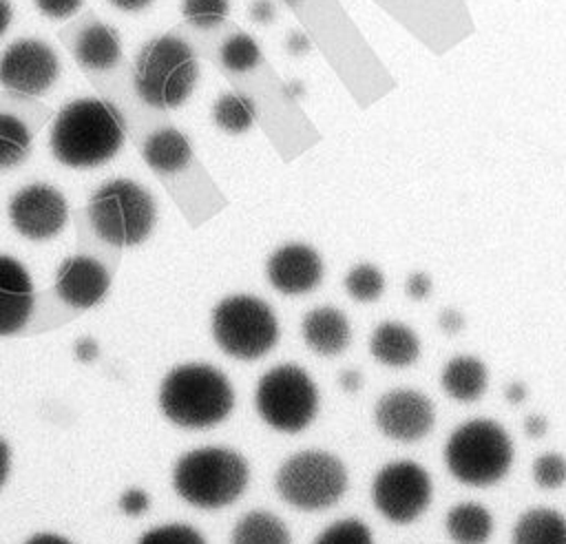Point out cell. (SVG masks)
I'll return each mask as SVG.
<instances>
[{"label": "cell", "instance_id": "cell-1", "mask_svg": "<svg viewBox=\"0 0 566 544\" xmlns=\"http://www.w3.org/2000/svg\"><path fill=\"white\" fill-rule=\"evenodd\" d=\"M126 139L119 108L99 97H77L53 117L49 148L69 168H95L113 159Z\"/></svg>", "mask_w": 566, "mask_h": 544}, {"label": "cell", "instance_id": "cell-2", "mask_svg": "<svg viewBox=\"0 0 566 544\" xmlns=\"http://www.w3.org/2000/svg\"><path fill=\"white\" fill-rule=\"evenodd\" d=\"M159 407L177 427L208 429L230 416L234 389L221 369L208 363H186L164 376Z\"/></svg>", "mask_w": 566, "mask_h": 544}, {"label": "cell", "instance_id": "cell-3", "mask_svg": "<svg viewBox=\"0 0 566 544\" xmlns=\"http://www.w3.org/2000/svg\"><path fill=\"white\" fill-rule=\"evenodd\" d=\"M199 62L192 46L172 33L150 38L137 53L133 86L153 108H177L195 91Z\"/></svg>", "mask_w": 566, "mask_h": 544}, {"label": "cell", "instance_id": "cell-4", "mask_svg": "<svg viewBox=\"0 0 566 544\" xmlns=\"http://www.w3.org/2000/svg\"><path fill=\"white\" fill-rule=\"evenodd\" d=\"M250 482L245 458L230 447H199L172 469L177 495L197 509H223L237 502Z\"/></svg>", "mask_w": 566, "mask_h": 544}, {"label": "cell", "instance_id": "cell-5", "mask_svg": "<svg viewBox=\"0 0 566 544\" xmlns=\"http://www.w3.org/2000/svg\"><path fill=\"white\" fill-rule=\"evenodd\" d=\"M447 471L467 487H493L511 471L515 449L509 431L491 418L458 425L442 449Z\"/></svg>", "mask_w": 566, "mask_h": 544}, {"label": "cell", "instance_id": "cell-6", "mask_svg": "<svg viewBox=\"0 0 566 544\" xmlns=\"http://www.w3.org/2000/svg\"><path fill=\"white\" fill-rule=\"evenodd\" d=\"M86 215L102 241L115 248H133L153 232L157 206L142 184L115 177L95 188L88 197Z\"/></svg>", "mask_w": 566, "mask_h": 544}, {"label": "cell", "instance_id": "cell-7", "mask_svg": "<svg viewBox=\"0 0 566 544\" xmlns=\"http://www.w3.org/2000/svg\"><path fill=\"white\" fill-rule=\"evenodd\" d=\"M349 487L347 464L332 451L303 449L287 456L274 473L276 495L292 509L316 513L334 506Z\"/></svg>", "mask_w": 566, "mask_h": 544}, {"label": "cell", "instance_id": "cell-8", "mask_svg": "<svg viewBox=\"0 0 566 544\" xmlns=\"http://www.w3.org/2000/svg\"><path fill=\"white\" fill-rule=\"evenodd\" d=\"M210 329L217 347L237 360L263 358L281 338L279 316L254 294L221 299L212 310Z\"/></svg>", "mask_w": 566, "mask_h": 544}, {"label": "cell", "instance_id": "cell-9", "mask_svg": "<svg viewBox=\"0 0 566 544\" xmlns=\"http://www.w3.org/2000/svg\"><path fill=\"white\" fill-rule=\"evenodd\" d=\"M318 387L314 378L296 363L270 367L254 387V409L274 431L298 433L307 429L318 414Z\"/></svg>", "mask_w": 566, "mask_h": 544}, {"label": "cell", "instance_id": "cell-10", "mask_svg": "<svg viewBox=\"0 0 566 544\" xmlns=\"http://www.w3.org/2000/svg\"><path fill=\"white\" fill-rule=\"evenodd\" d=\"M371 504L391 524L416 522L431 504L433 484L429 471L413 460H391L371 480Z\"/></svg>", "mask_w": 566, "mask_h": 544}, {"label": "cell", "instance_id": "cell-11", "mask_svg": "<svg viewBox=\"0 0 566 544\" xmlns=\"http://www.w3.org/2000/svg\"><path fill=\"white\" fill-rule=\"evenodd\" d=\"M60 77V57L38 38H20L0 55V86L20 97H40Z\"/></svg>", "mask_w": 566, "mask_h": 544}, {"label": "cell", "instance_id": "cell-12", "mask_svg": "<svg viewBox=\"0 0 566 544\" xmlns=\"http://www.w3.org/2000/svg\"><path fill=\"white\" fill-rule=\"evenodd\" d=\"M374 425L385 438L411 444L433 429L436 407L427 394L409 387H396L378 396L374 405Z\"/></svg>", "mask_w": 566, "mask_h": 544}, {"label": "cell", "instance_id": "cell-13", "mask_svg": "<svg viewBox=\"0 0 566 544\" xmlns=\"http://www.w3.org/2000/svg\"><path fill=\"white\" fill-rule=\"evenodd\" d=\"M69 219L64 195L42 181L27 184L9 199V221L29 241H46L62 232Z\"/></svg>", "mask_w": 566, "mask_h": 544}, {"label": "cell", "instance_id": "cell-14", "mask_svg": "<svg viewBox=\"0 0 566 544\" xmlns=\"http://www.w3.org/2000/svg\"><path fill=\"white\" fill-rule=\"evenodd\" d=\"M323 259L307 243H283L265 261L268 283L285 296H303L323 281Z\"/></svg>", "mask_w": 566, "mask_h": 544}, {"label": "cell", "instance_id": "cell-15", "mask_svg": "<svg viewBox=\"0 0 566 544\" xmlns=\"http://www.w3.org/2000/svg\"><path fill=\"white\" fill-rule=\"evenodd\" d=\"M111 287L108 270L88 254L66 257L55 272V294L75 310L97 305Z\"/></svg>", "mask_w": 566, "mask_h": 544}, {"label": "cell", "instance_id": "cell-16", "mask_svg": "<svg viewBox=\"0 0 566 544\" xmlns=\"http://www.w3.org/2000/svg\"><path fill=\"white\" fill-rule=\"evenodd\" d=\"M33 281L27 268L9 257L0 254V336L20 332L33 312Z\"/></svg>", "mask_w": 566, "mask_h": 544}, {"label": "cell", "instance_id": "cell-17", "mask_svg": "<svg viewBox=\"0 0 566 544\" xmlns=\"http://www.w3.org/2000/svg\"><path fill=\"white\" fill-rule=\"evenodd\" d=\"M301 336L310 352L318 356H338L352 343V323L343 310L318 305L303 316Z\"/></svg>", "mask_w": 566, "mask_h": 544}, {"label": "cell", "instance_id": "cell-18", "mask_svg": "<svg viewBox=\"0 0 566 544\" xmlns=\"http://www.w3.org/2000/svg\"><path fill=\"white\" fill-rule=\"evenodd\" d=\"M422 352L420 336L413 327L400 321H382L369 336V354L376 363L391 369L411 367Z\"/></svg>", "mask_w": 566, "mask_h": 544}, {"label": "cell", "instance_id": "cell-19", "mask_svg": "<svg viewBox=\"0 0 566 544\" xmlns=\"http://www.w3.org/2000/svg\"><path fill=\"white\" fill-rule=\"evenodd\" d=\"M440 387L455 402H475L489 387V367L473 354H458L444 363Z\"/></svg>", "mask_w": 566, "mask_h": 544}, {"label": "cell", "instance_id": "cell-20", "mask_svg": "<svg viewBox=\"0 0 566 544\" xmlns=\"http://www.w3.org/2000/svg\"><path fill=\"white\" fill-rule=\"evenodd\" d=\"M73 57L84 71H111L122 57V42L117 31L111 24L91 22L80 31L73 44Z\"/></svg>", "mask_w": 566, "mask_h": 544}, {"label": "cell", "instance_id": "cell-21", "mask_svg": "<svg viewBox=\"0 0 566 544\" xmlns=\"http://www.w3.org/2000/svg\"><path fill=\"white\" fill-rule=\"evenodd\" d=\"M493 529V513L473 500L453 504L444 515V533L453 544H486Z\"/></svg>", "mask_w": 566, "mask_h": 544}, {"label": "cell", "instance_id": "cell-22", "mask_svg": "<svg viewBox=\"0 0 566 544\" xmlns=\"http://www.w3.org/2000/svg\"><path fill=\"white\" fill-rule=\"evenodd\" d=\"M144 161L159 175H175L192 159L188 137L177 128H159L146 137L142 148Z\"/></svg>", "mask_w": 566, "mask_h": 544}, {"label": "cell", "instance_id": "cell-23", "mask_svg": "<svg viewBox=\"0 0 566 544\" xmlns=\"http://www.w3.org/2000/svg\"><path fill=\"white\" fill-rule=\"evenodd\" d=\"M511 544H566V515L551 506H531L513 524Z\"/></svg>", "mask_w": 566, "mask_h": 544}, {"label": "cell", "instance_id": "cell-24", "mask_svg": "<svg viewBox=\"0 0 566 544\" xmlns=\"http://www.w3.org/2000/svg\"><path fill=\"white\" fill-rule=\"evenodd\" d=\"M230 544H292L287 524L270 511H250L237 520Z\"/></svg>", "mask_w": 566, "mask_h": 544}, {"label": "cell", "instance_id": "cell-25", "mask_svg": "<svg viewBox=\"0 0 566 544\" xmlns=\"http://www.w3.org/2000/svg\"><path fill=\"white\" fill-rule=\"evenodd\" d=\"M256 117L254 100L243 93H223L212 104V119L226 133H245Z\"/></svg>", "mask_w": 566, "mask_h": 544}, {"label": "cell", "instance_id": "cell-26", "mask_svg": "<svg viewBox=\"0 0 566 544\" xmlns=\"http://www.w3.org/2000/svg\"><path fill=\"white\" fill-rule=\"evenodd\" d=\"M29 153L31 130L27 124L11 113H0V170L22 164Z\"/></svg>", "mask_w": 566, "mask_h": 544}, {"label": "cell", "instance_id": "cell-27", "mask_svg": "<svg viewBox=\"0 0 566 544\" xmlns=\"http://www.w3.org/2000/svg\"><path fill=\"white\" fill-rule=\"evenodd\" d=\"M343 287L356 303H374L382 296L387 279L374 263H356L343 279Z\"/></svg>", "mask_w": 566, "mask_h": 544}, {"label": "cell", "instance_id": "cell-28", "mask_svg": "<svg viewBox=\"0 0 566 544\" xmlns=\"http://www.w3.org/2000/svg\"><path fill=\"white\" fill-rule=\"evenodd\" d=\"M219 60L230 73H248L261 62V46L248 33H232L223 40Z\"/></svg>", "mask_w": 566, "mask_h": 544}, {"label": "cell", "instance_id": "cell-29", "mask_svg": "<svg viewBox=\"0 0 566 544\" xmlns=\"http://www.w3.org/2000/svg\"><path fill=\"white\" fill-rule=\"evenodd\" d=\"M312 544H374V533L358 517H340L327 524Z\"/></svg>", "mask_w": 566, "mask_h": 544}, {"label": "cell", "instance_id": "cell-30", "mask_svg": "<svg viewBox=\"0 0 566 544\" xmlns=\"http://www.w3.org/2000/svg\"><path fill=\"white\" fill-rule=\"evenodd\" d=\"M531 478L542 491H557L566 484V456L559 451H544L531 464Z\"/></svg>", "mask_w": 566, "mask_h": 544}, {"label": "cell", "instance_id": "cell-31", "mask_svg": "<svg viewBox=\"0 0 566 544\" xmlns=\"http://www.w3.org/2000/svg\"><path fill=\"white\" fill-rule=\"evenodd\" d=\"M230 13V0H181V15L197 29H214Z\"/></svg>", "mask_w": 566, "mask_h": 544}, {"label": "cell", "instance_id": "cell-32", "mask_svg": "<svg viewBox=\"0 0 566 544\" xmlns=\"http://www.w3.org/2000/svg\"><path fill=\"white\" fill-rule=\"evenodd\" d=\"M137 544H206V540L197 529L177 522L146 531Z\"/></svg>", "mask_w": 566, "mask_h": 544}, {"label": "cell", "instance_id": "cell-33", "mask_svg": "<svg viewBox=\"0 0 566 544\" xmlns=\"http://www.w3.org/2000/svg\"><path fill=\"white\" fill-rule=\"evenodd\" d=\"M38 11L49 20H66L80 11L84 0H33Z\"/></svg>", "mask_w": 566, "mask_h": 544}, {"label": "cell", "instance_id": "cell-34", "mask_svg": "<svg viewBox=\"0 0 566 544\" xmlns=\"http://www.w3.org/2000/svg\"><path fill=\"white\" fill-rule=\"evenodd\" d=\"M433 290V281L424 272H411L405 281V292L411 301H424Z\"/></svg>", "mask_w": 566, "mask_h": 544}, {"label": "cell", "instance_id": "cell-35", "mask_svg": "<svg viewBox=\"0 0 566 544\" xmlns=\"http://www.w3.org/2000/svg\"><path fill=\"white\" fill-rule=\"evenodd\" d=\"M119 506L124 513L128 515H139L142 511H146L148 506V495L142 491V489H128L122 500H119Z\"/></svg>", "mask_w": 566, "mask_h": 544}, {"label": "cell", "instance_id": "cell-36", "mask_svg": "<svg viewBox=\"0 0 566 544\" xmlns=\"http://www.w3.org/2000/svg\"><path fill=\"white\" fill-rule=\"evenodd\" d=\"M438 327L444 334H458L464 327V314L460 310H455V307H444L438 314Z\"/></svg>", "mask_w": 566, "mask_h": 544}, {"label": "cell", "instance_id": "cell-37", "mask_svg": "<svg viewBox=\"0 0 566 544\" xmlns=\"http://www.w3.org/2000/svg\"><path fill=\"white\" fill-rule=\"evenodd\" d=\"M526 438L531 440H537V438H544L546 431H548V418L544 414H528L524 418V425H522Z\"/></svg>", "mask_w": 566, "mask_h": 544}, {"label": "cell", "instance_id": "cell-38", "mask_svg": "<svg viewBox=\"0 0 566 544\" xmlns=\"http://www.w3.org/2000/svg\"><path fill=\"white\" fill-rule=\"evenodd\" d=\"M276 15V7L272 0H252L250 4V18L256 24H270Z\"/></svg>", "mask_w": 566, "mask_h": 544}, {"label": "cell", "instance_id": "cell-39", "mask_svg": "<svg viewBox=\"0 0 566 544\" xmlns=\"http://www.w3.org/2000/svg\"><path fill=\"white\" fill-rule=\"evenodd\" d=\"M285 49H287V53L290 55H305V53H310V49H312V42H310V38L303 33V31H290L287 33V38H285Z\"/></svg>", "mask_w": 566, "mask_h": 544}, {"label": "cell", "instance_id": "cell-40", "mask_svg": "<svg viewBox=\"0 0 566 544\" xmlns=\"http://www.w3.org/2000/svg\"><path fill=\"white\" fill-rule=\"evenodd\" d=\"M363 383H365V378H363V374L358 372V369H343L340 374H338V387L345 391V394H356V391H360V387H363Z\"/></svg>", "mask_w": 566, "mask_h": 544}, {"label": "cell", "instance_id": "cell-41", "mask_svg": "<svg viewBox=\"0 0 566 544\" xmlns=\"http://www.w3.org/2000/svg\"><path fill=\"white\" fill-rule=\"evenodd\" d=\"M526 396H528V387H526V383H522V380H511L506 387H504V398H506V402L509 405H522L524 400H526Z\"/></svg>", "mask_w": 566, "mask_h": 544}, {"label": "cell", "instance_id": "cell-42", "mask_svg": "<svg viewBox=\"0 0 566 544\" xmlns=\"http://www.w3.org/2000/svg\"><path fill=\"white\" fill-rule=\"evenodd\" d=\"M97 343L93 341V338H80L77 343H75V356L80 358V360H84V363H88V360H93L95 356H97Z\"/></svg>", "mask_w": 566, "mask_h": 544}, {"label": "cell", "instance_id": "cell-43", "mask_svg": "<svg viewBox=\"0 0 566 544\" xmlns=\"http://www.w3.org/2000/svg\"><path fill=\"white\" fill-rule=\"evenodd\" d=\"M115 9L119 11H126V13H135V11H142L146 9L153 0H108Z\"/></svg>", "mask_w": 566, "mask_h": 544}, {"label": "cell", "instance_id": "cell-44", "mask_svg": "<svg viewBox=\"0 0 566 544\" xmlns=\"http://www.w3.org/2000/svg\"><path fill=\"white\" fill-rule=\"evenodd\" d=\"M24 544H71V542L55 533H38L33 537H29Z\"/></svg>", "mask_w": 566, "mask_h": 544}, {"label": "cell", "instance_id": "cell-45", "mask_svg": "<svg viewBox=\"0 0 566 544\" xmlns=\"http://www.w3.org/2000/svg\"><path fill=\"white\" fill-rule=\"evenodd\" d=\"M9 444L0 438V487L7 482V475H9Z\"/></svg>", "mask_w": 566, "mask_h": 544}, {"label": "cell", "instance_id": "cell-46", "mask_svg": "<svg viewBox=\"0 0 566 544\" xmlns=\"http://www.w3.org/2000/svg\"><path fill=\"white\" fill-rule=\"evenodd\" d=\"M11 18H13V11H11L9 0H0V38H2V35H4V31L9 29Z\"/></svg>", "mask_w": 566, "mask_h": 544}, {"label": "cell", "instance_id": "cell-47", "mask_svg": "<svg viewBox=\"0 0 566 544\" xmlns=\"http://www.w3.org/2000/svg\"><path fill=\"white\" fill-rule=\"evenodd\" d=\"M283 93H285L287 97L296 100V97L305 95V88H303V84H301V82H287V84L283 86Z\"/></svg>", "mask_w": 566, "mask_h": 544}, {"label": "cell", "instance_id": "cell-48", "mask_svg": "<svg viewBox=\"0 0 566 544\" xmlns=\"http://www.w3.org/2000/svg\"><path fill=\"white\" fill-rule=\"evenodd\" d=\"M285 2H287V4H292V7H296L301 0H285Z\"/></svg>", "mask_w": 566, "mask_h": 544}]
</instances>
